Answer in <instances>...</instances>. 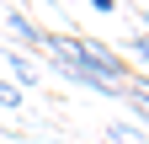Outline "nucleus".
I'll return each instance as SVG.
<instances>
[{"instance_id":"obj_1","label":"nucleus","mask_w":149,"mask_h":144,"mask_svg":"<svg viewBox=\"0 0 149 144\" xmlns=\"http://www.w3.org/2000/svg\"><path fill=\"white\" fill-rule=\"evenodd\" d=\"M6 22H11V32H16V38H22V43H32V48H43V38H48V32H43V27H37V22H27V16H22V11H11V16H6Z\"/></svg>"},{"instance_id":"obj_2","label":"nucleus","mask_w":149,"mask_h":144,"mask_svg":"<svg viewBox=\"0 0 149 144\" xmlns=\"http://www.w3.org/2000/svg\"><path fill=\"white\" fill-rule=\"evenodd\" d=\"M6 59H11V75H16V80H22V85H32V80H37L27 59H16V53H6Z\"/></svg>"},{"instance_id":"obj_3","label":"nucleus","mask_w":149,"mask_h":144,"mask_svg":"<svg viewBox=\"0 0 149 144\" xmlns=\"http://www.w3.org/2000/svg\"><path fill=\"white\" fill-rule=\"evenodd\" d=\"M128 48H133V59H144V64H149V38H133Z\"/></svg>"},{"instance_id":"obj_4","label":"nucleus","mask_w":149,"mask_h":144,"mask_svg":"<svg viewBox=\"0 0 149 144\" xmlns=\"http://www.w3.org/2000/svg\"><path fill=\"white\" fill-rule=\"evenodd\" d=\"M117 139H123V144H149V139H139L133 128H117Z\"/></svg>"},{"instance_id":"obj_5","label":"nucleus","mask_w":149,"mask_h":144,"mask_svg":"<svg viewBox=\"0 0 149 144\" xmlns=\"http://www.w3.org/2000/svg\"><path fill=\"white\" fill-rule=\"evenodd\" d=\"M91 11H101V16H107V11H117V0H91Z\"/></svg>"},{"instance_id":"obj_6","label":"nucleus","mask_w":149,"mask_h":144,"mask_svg":"<svg viewBox=\"0 0 149 144\" xmlns=\"http://www.w3.org/2000/svg\"><path fill=\"white\" fill-rule=\"evenodd\" d=\"M16 6H27V0H16Z\"/></svg>"}]
</instances>
